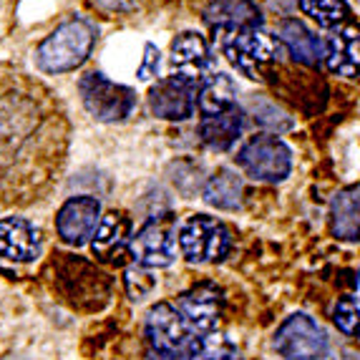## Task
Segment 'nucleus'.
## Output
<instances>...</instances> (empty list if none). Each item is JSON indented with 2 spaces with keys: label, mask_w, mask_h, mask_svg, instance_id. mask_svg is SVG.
Instances as JSON below:
<instances>
[{
  "label": "nucleus",
  "mask_w": 360,
  "mask_h": 360,
  "mask_svg": "<svg viewBox=\"0 0 360 360\" xmlns=\"http://www.w3.org/2000/svg\"><path fill=\"white\" fill-rule=\"evenodd\" d=\"M212 46L202 33L197 30H184L172 41V58L169 66L174 73H186V76L202 78V73L212 66Z\"/></svg>",
  "instance_id": "obj_17"
},
{
  "label": "nucleus",
  "mask_w": 360,
  "mask_h": 360,
  "mask_svg": "<svg viewBox=\"0 0 360 360\" xmlns=\"http://www.w3.org/2000/svg\"><path fill=\"white\" fill-rule=\"evenodd\" d=\"M73 127L49 84L0 63V212L38 205L68 167Z\"/></svg>",
  "instance_id": "obj_1"
},
{
  "label": "nucleus",
  "mask_w": 360,
  "mask_h": 360,
  "mask_svg": "<svg viewBox=\"0 0 360 360\" xmlns=\"http://www.w3.org/2000/svg\"><path fill=\"white\" fill-rule=\"evenodd\" d=\"M199 81L202 78L186 76V73H172V76L156 81L146 94L149 111L156 119L164 121L192 119L194 111H197Z\"/></svg>",
  "instance_id": "obj_10"
},
{
  "label": "nucleus",
  "mask_w": 360,
  "mask_h": 360,
  "mask_svg": "<svg viewBox=\"0 0 360 360\" xmlns=\"http://www.w3.org/2000/svg\"><path fill=\"white\" fill-rule=\"evenodd\" d=\"M234 360H240V358H234Z\"/></svg>",
  "instance_id": "obj_29"
},
{
  "label": "nucleus",
  "mask_w": 360,
  "mask_h": 360,
  "mask_svg": "<svg viewBox=\"0 0 360 360\" xmlns=\"http://www.w3.org/2000/svg\"><path fill=\"white\" fill-rule=\"evenodd\" d=\"M280 41L285 43L290 56L295 60H300L302 66H320V60L325 58L323 43L297 18H285L280 23Z\"/></svg>",
  "instance_id": "obj_21"
},
{
  "label": "nucleus",
  "mask_w": 360,
  "mask_h": 360,
  "mask_svg": "<svg viewBox=\"0 0 360 360\" xmlns=\"http://www.w3.org/2000/svg\"><path fill=\"white\" fill-rule=\"evenodd\" d=\"M96 25L81 15H71L38 43L36 63L43 73H51V76L71 73L89 60V56L96 49Z\"/></svg>",
  "instance_id": "obj_2"
},
{
  "label": "nucleus",
  "mask_w": 360,
  "mask_h": 360,
  "mask_svg": "<svg viewBox=\"0 0 360 360\" xmlns=\"http://www.w3.org/2000/svg\"><path fill=\"white\" fill-rule=\"evenodd\" d=\"M56 288L71 305L101 307L108 297V277L96 270V264L78 255H53L51 262Z\"/></svg>",
  "instance_id": "obj_4"
},
{
  "label": "nucleus",
  "mask_w": 360,
  "mask_h": 360,
  "mask_svg": "<svg viewBox=\"0 0 360 360\" xmlns=\"http://www.w3.org/2000/svg\"><path fill=\"white\" fill-rule=\"evenodd\" d=\"M131 240H134V222L127 212L111 210L101 217L96 232L91 237V252L98 262L121 267L131 257Z\"/></svg>",
  "instance_id": "obj_12"
},
{
  "label": "nucleus",
  "mask_w": 360,
  "mask_h": 360,
  "mask_svg": "<svg viewBox=\"0 0 360 360\" xmlns=\"http://www.w3.org/2000/svg\"><path fill=\"white\" fill-rule=\"evenodd\" d=\"M300 11L320 28H340L350 20V8L345 0H300Z\"/></svg>",
  "instance_id": "obj_24"
},
{
  "label": "nucleus",
  "mask_w": 360,
  "mask_h": 360,
  "mask_svg": "<svg viewBox=\"0 0 360 360\" xmlns=\"http://www.w3.org/2000/svg\"><path fill=\"white\" fill-rule=\"evenodd\" d=\"M141 11L149 13H181V11H192L197 6H205L210 0H134Z\"/></svg>",
  "instance_id": "obj_28"
},
{
  "label": "nucleus",
  "mask_w": 360,
  "mask_h": 360,
  "mask_svg": "<svg viewBox=\"0 0 360 360\" xmlns=\"http://www.w3.org/2000/svg\"><path fill=\"white\" fill-rule=\"evenodd\" d=\"M330 232L342 242H360V189L348 186L330 202Z\"/></svg>",
  "instance_id": "obj_20"
},
{
  "label": "nucleus",
  "mask_w": 360,
  "mask_h": 360,
  "mask_svg": "<svg viewBox=\"0 0 360 360\" xmlns=\"http://www.w3.org/2000/svg\"><path fill=\"white\" fill-rule=\"evenodd\" d=\"M81 103L96 121L103 124H121L136 111V91L121 86L101 71H89L78 81Z\"/></svg>",
  "instance_id": "obj_5"
},
{
  "label": "nucleus",
  "mask_w": 360,
  "mask_h": 360,
  "mask_svg": "<svg viewBox=\"0 0 360 360\" xmlns=\"http://www.w3.org/2000/svg\"><path fill=\"white\" fill-rule=\"evenodd\" d=\"M98 222H101V205L98 199L81 194V197L66 199L56 212V234L68 247H84L94 237Z\"/></svg>",
  "instance_id": "obj_13"
},
{
  "label": "nucleus",
  "mask_w": 360,
  "mask_h": 360,
  "mask_svg": "<svg viewBox=\"0 0 360 360\" xmlns=\"http://www.w3.org/2000/svg\"><path fill=\"white\" fill-rule=\"evenodd\" d=\"M250 111H252L255 121L262 124V127H270V129H277V131H285L290 129V119H285V114H280L270 101H262V98H252L250 101Z\"/></svg>",
  "instance_id": "obj_27"
},
{
  "label": "nucleus",
  "mask_w": 360,
  "mask_h": 360,
  "mask_svg": "<svg viewBox=\"0 0 360 360\" xmlns=\"http://www.w3.org/2000/svg\"><path fill=\"white\" fill-rule=\"evenodd\" d=\"M222 290L214 283H199L194 288H189L186 292H181L176 310L181 312V318L189 323L194 333L199 335H210L217 330V323L222 318Z\"/></svg>",
  "instance_id": "obj_14"
},
{
  "label": "nucleus",
  "mask_w": 360,
  "mask_h": 360,
  "mask_svg": "<svg viewBox=\"0 0 360 360\" xmlns=\"http://www.w3.org/2000/svg\"><path fill=\"white\" fill-rule=\"evenodd\" d=\"M41 252V229L25 217L0 219V257L11 262H33Z\"/></svg>",
  "instance_id": "obj_16"
},
{
  "label": "nucleus",
  "mask_w": 360,
  "mask_h": 360,
  "mask_svg": "<svg viewBox=\"0 0 360 360\" xmlns=\"http://www.w3.org/2000/svg\"><path fill=\"white\" fill-rule=\"evenodd\" d=\"M325 66L338 76H360V30L338 28L328 38Z\"/></svg>",
  "instance_id": "obj_19"
},
{
  "label": "nucleus",
  "mask_w": 360,
  "mask_h": 360,
  "mask_svg": "<svg viewBox=\"0 0 360 360\" xmlns=\"http://www.w3.org/2000/svg\"><path fill=\"white\" fill-rule=\"evenodd\" d=\"M131 259L146 270H162L176 259L174 217L159 214L141 224L131 240Z\"/></svg>",
  "instance_id": "obj_11"
},
{
  "label": "nucleus",
  "mask_w": 360,
  "mask_h": 360,
  "mask_svg": "<svg viewBox=\"0 0 360 360\" xmlns=\"http://www.w3.org/2000/svg\"><path fill=\"white\" fill-rule=\"evenodd\" d=\"M242 194L245 184L242 176H237L232 169L219 167L205 184V202L214 210L222 212H237L242 207Z\"/></svg>",
  "instance_id": "obj_23"
},
{
  "label": "nucleus",
  "mask_w": 360,
  "mask_h": 360,
  "mask_svg": "<svg viewBox=\"0 0 360 360\" xmlns=\"http://www.w3.org/2000/svg\"><path fill=\"white\" fill-rule=\"evenodd\" d=\"M242 124H245V111L237 103L214 116H199V141L212 151H227L240 139Z\"/></svg>",
  "instance_id": "obj_18"
},
{
  "label": "nucleus",
  "mask_w": 360,
  "mask_h": 360,
  "mask_svg": "<svg viewBox=\"0 0 360 360\" xmlns=\"http://www.w3.org/2000/svg\"><path fill=\"white\" fill-rule=\"evenodd\" d=\"M199 13H202L207 28L219 36L262 25V11L255 0H210Z\"/></svg>",
  "instance_id": "obj_15"
},
{
  "label": "nucleus",
  "mask_w": 360,
  "mask_h": 360,
  "mask_svg": "<svg viewBox=\"0 0 360 360\" xmlns=\"http://www.w3.org/2000/svg\"><path fill=\"white\" fill-rule=\"evenodd\" d=\"M144 333L151 360H192L199 335L189 328L174 305L156 302L146 312Z\"/></svg>",
  "instance_id": "obj_3"
},
{
  "label": "nucleus",
  "mask_w": 360,
  "mask_h": 360,
  "mask_svg": "<svg viewBox=\"0 0 360 360\" xmlns=\"http://www.w3.org/2000/svg\"><path fill=\"white\" fill-rule=\"evenodd\" d=\"M124 285H127V292L131 300H144L149 297L151 290L156 288V280L151 277V272H146V267H131L124 275Z\"/></svg>",
  "instance_id": "obj_26"
},
{
  "label": "nucleus",
  "mask_w": 360,
  "mask_h": 360,
  "mask_svg": "<svg viewBox=\"0 0 360 360\" xmlns=\"http://www.w3.org/2000/svg\"><path fill=\"white\" fill-rule=\"evenodd\" d=\"M237 167L255 181H285L292 172V151L275 134H255L234 156Z\"/></svg>",
  "instance_id": "obj_6"
},
{
  "label": "nucleus",
  "mask_w": 360,
  "mask_h": 360,
  "mask_svg": "<svg viewBox=\"0 0 360 360\" xmlns=\"http://www.w3.org/2000/svg\"><path fill=\"white\" fill-rule=\"evenodd\" d=\"M219 43H222V53L227 56L229 63L252 81H264V73L277 58L275 38L267 36L262 28L224 33Z\"/></svg>",
  "instance_id": "obj_8"
},
{
  "label": "nucleus",
  "mask_w": 360,
  "mask_h": 360,
  "mask_svg": "<svg viewBox=\"0 0 360 360\" xmlns=\"http://www.w3.org/2000/svg\"><path fill=\"white\" fill-rule=\"evenodd\" d=\"M333 320H335L338 330L345 335H360V302L353 297H340L335 310H333Z\"/></svg>",
  "instance_id": "obj_25"
},
{
  "label": "nucleus",
  "mask_w": 360,
  "mask_h": 360,
  "mask_svg": "<svg viewBox=\"0 0 360 360\" xmlns=\"http://www.w3.org/2000/svg\"><path fill=\"white\" fill-rule=\"evenodd\" d=\"M275 350L285 360H328L330 342L310 315L295 312L275 333Z\"/></svg>",
  "instance_id": "obj_9"
},
{
  "label": "nucleus",
  "mask_w": 360,
  "mask_h": 360,
  "mask_svg": "<svg viewBox=\"0 0 360 360\" xmlns=\"http://www.w3.org/2000/svg\"><path fill=\"white\" fill-rule=\"evenodd\" d=\"M237 86L227 73H207L199 81V96H197V111L199 116H214L219 111L232 108Z\"/></svg>",
  "instance_id": "obj_22"
},
{
  "label": "nucleus",
  "mask_w": 360,
  "mask_h": 360,
  "mask_svg": "<svg viewBox=\"0 0 360 360\" xmlns=\"http://www.w3.org/2000/svg\"><path fill=\"white\" fill-rule=\"evenodd\" d=\"M179 250L194 264L222 262L232 252V232L222 219L210 214H192L179 229Z\"/></svg>",
  "instance_id": "obj_7"
}]
</instances>
